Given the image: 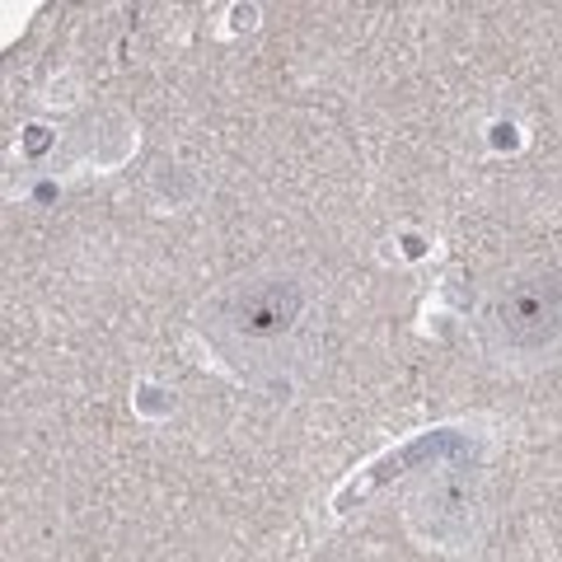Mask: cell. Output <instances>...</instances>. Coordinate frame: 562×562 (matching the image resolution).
Returning a JSON list of instances; mask_svg holds the SVG:
<instances>
[{
  "label": "cell",
  "instance_id": "obj_2",
  "mask_svg": "<svg viewBox=\"0 0 562 562\" xmlns=\"http://www.w3.org/2000/svg\"><path fill=\"white\" fill-rule=\"evenodd\" d=\"M305 314V286L295 277H254L225 301V324L249 342H272Z\"/></svg>",
  "mask_w": 562,
  "mask_h": 562
},
{
  "label": "cell",
  "instance_id": "obj_1",
  "mask_svg": "<svg viewBox=\"0 0 562 562\" xmlns=\"http://www.w3.org/2000/svg\"><path fill=\"white\" fill-rule=\"evenodd\" d=\"M492 338L506 351H543L562 333V277L535 272L512 281L487 310Z\"/></svg>",
  "mask_w": 562,
  "mask_h": 562
}]
</instances>
